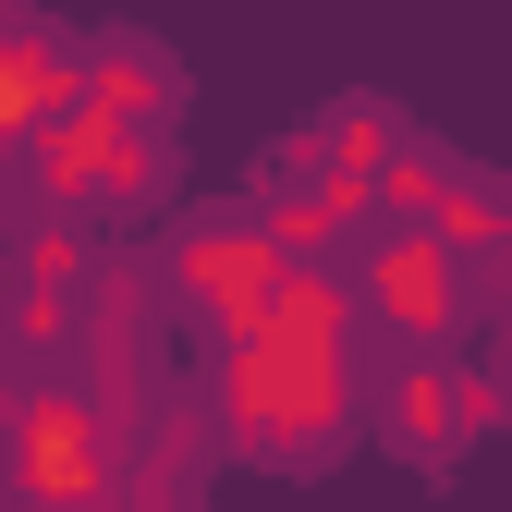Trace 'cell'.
<instances>
[{"mask_svg":"<svg viewBox=\"0 0 512 512\" xmlns=\"http://www.w3.org/2000/svg\"><path fill=\"white\" fill-rule=\"evenodd\" d=\"M488 403H500V378H488V366H464V354H403L391 378H378L366 427L391 439L415 476H452V464H464V439L488 427Z\"/></svg>","mask_w":512,"mask_h":512,"instance_id":"3","label":"cell"},{"mask_svg":"<svg viewBox=\"0 0 512 512\" xmlns=\"http://www.w3.org/2000/svg\"><path fill=\"white\" fill-rule=\"evenodd\" d=\"M500 354H512V256H500Z\"/></svg>","mask_w":512,"mask_h":512,"instance_id":"9","label":"cell"},{"mask_svg":"<svg viewBox=\"0 0 512 512\" xmlns=\"http://www.w3.org/2000/svg\"><path fill=\"white\" fill-rule=\"evenodd\" d=\"M391 147H403V110L391 98H342V110H317V159H330V183L366 208V196H391Z\"/></svg>","mask_w":512,"mask_h":512,"instance_id":"8","label":"cell"},{"mask_svg":"<svg viewBox=\"0 0 512 512\" xmlns=\"http://www.w3.org/2000/svg\"><path fill=\"white\" fill-rule=\"evenodd\" d=\"M86 98L98 110H122V122H171L183 110V74H171V49L159 37H86Z\"/></svg>","mask_w":512,"mask_h":512,"instance_id":"7","label":"cell"},{"mask_svg":"<svg viewBox=\"0 0 512 512\" xmlns=\"http://www.w3.org/2000/svg\"><path fill=\"white\" fill-rule=\"evenodd\" d=\"M366 317H378L391 354H439L452 317H464V244L427 232V220H391L378 256H366Z\"/></svg>","mask_w":512,"mask_h":512,"instance_id":"4","label":"cell"},{"mask_svg":"<svg viewBox=\"0 0 512 512\" xmlns=\"http://www.w3.org/2000/svg\"><path fill=\"white\" fill-rule=\"evenodd\" d=\"M0 476H13L25 512H98L110 500V452H98V415L86 403H25L13 415V452H0Z\"/></svg>","mask_w":512,"mask_h":512,"instance_id":"6","label":"cell"},{"mask_svg":"<svg viewBox=\"0 0 512 512\" xmlns=\"http://www.w3.org/2000/svg\"><path fill=\"white\" fill-rule=\"evenodd\" d=\"M281 256H293V244L269 232V208L244 196V208H208V220H183V244H171V281L196 293V317H208V330H244V317H256V305H269V293L293 281Z\"/></svg>","mask_w":512,"mask_h":512,"instance_id":"5","label":"cell"},{"mask_svg":"<svg viewBox=\"0 0 512 512\" xmlns=\"http://www.w3.org/2000/svg\"><path fill=\"white\" fill-rule=\"evenodd\" d=\"M37 196L49 208H159L171 196V122H122L98 98H61L37 122Z\"/></svg>","mask_w":512,"mask_h":512,"instance_id":"2","label":"cell"},{"mask_svg":"<svg viewBox=\"0 0 512 512\" xmlns=\"http://www.w3.org/2000/svg\"><path fill=\"white\" fill-rule=\"evenodd\" d=\"M354 427V378H342V293L330 281H281L269 305L232 330V452L244 464H330Z\"/></svg>","mask_w":512,"mask_h":512,"instance_id":"1","label":"cell"}]
</instances>
